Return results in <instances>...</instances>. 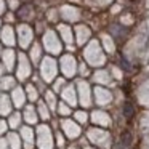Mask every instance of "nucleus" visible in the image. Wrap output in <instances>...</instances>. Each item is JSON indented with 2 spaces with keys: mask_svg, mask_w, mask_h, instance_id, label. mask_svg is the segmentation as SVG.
<instances>
[{
  "mask_svg": "<svg viewBox=\"0 0 149 149\" xmlns=\"http://www.w3.org/2000/svg\"><path fill=\"white\" fill-rule=\"evenodd\" d=\"M130 143H132V135H130L128 132H123L122 133V144L123 146H128Z\"/></svg>",
  "mask_w": 149,
  "mask_h": 149,
  "instance_id": "obj_2",
  "label": "nucleus"
},
{
  "mask_svg": "<svg viewBox=\"0 0 149 149\" xmlns=\"http://www.w3.org/2000/svg\"><path fill=\"white\" fill-rule=\"evenodd\" d=\"M123 116L127 117V119H130V117L133 116V107L130 103H125L123 104Z\"/></svg>",
  "mask_w": 149,
  "mask_h": 149,
  "instance_id": "obj_1",
  "label": "nucleus"
}]
</instances>
